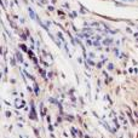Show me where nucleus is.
<instances>
[{
    "label": "nucleus",
    "instance_id": "1",
    "mask_svg": "<svg viewBox=\"0 0 138 138\" xmlns=\"http://www.w3.org/2000/svg\"><path fill=\"white\" fill-rule=\"evenodd\" d=\"M121 1H130V0H121Z\"/></svg>",
    "mask_w": 138,
    "mask_h": 138
},
{
    "label": "nucleus",
    "instance_id": "2",
    "mask_svg": "<svg viewBox=\"0 0 138 138\" xmlns=\"http://www.w3.org/2000/svg\"><path fill=\"white\" fill-rule=\"evenodd\" d=\"M130 1H134V0H130Z\"/></svg>",
    "mask_w": 138,
    "mask_h": 138
}]
</instances>
